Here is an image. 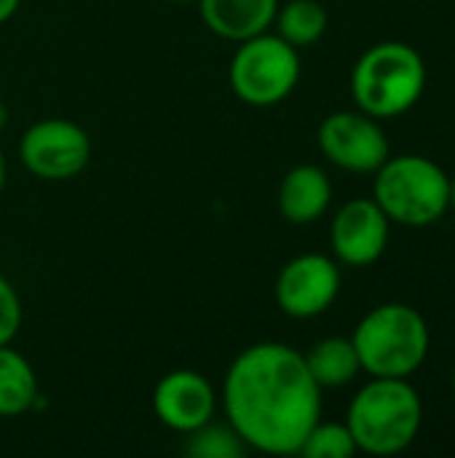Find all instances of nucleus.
Listing matches in <instances>:
<instances>
[{
    "instance_id": "1",
    "label": "nucleus",
    "mask_w": 455,
    "mask_h": 458,
    "mask_svg": "<svg viewBox=\"0 0 455 458\" xmlns=\"http://www.w3.org/2000/svg\"><path fill=\"white\" fill-rule=\"evenodd\" d=\"M223 408L247 448L292 456L322 419V386L298 349L265 341L244 349L231 362Z\"/></svg>"
},
{
    "instance_id": "2",
    "label": "nucleus",
    "mask_w": 455,
    "mask_h": 458,
    "mask_svg": "<svg viewBox=\"0 0 455 458\" xmlns=\"http://www.w3.org/2000/svg\"><path fill=\"white\" fill-rule=\"evenodd\" d=\"M424 424V403L410 378H370L351 400L346 427L357 451L397 456L408 451Z\"/></svg>"
},
{
    "instance_id": "3",
    "label": "nucleus",
    "mask_w": 455,
    "mask_h": 458,
    "mask_svg": "<svg viewBox=\"0 0 455 458\" xmlns=\"http://www.w3.org/2000/svg\"><path fill=\"white\" fill-rule=\"evenodd\" d=\"M351 344L370 378H413L429 357L432 333L418 309L383 303L359 319Z\"/></svg>"
},
{
    "instance_id": "4",
    "label": "nucleus",
    "mask_w": 455,
    "mask_h": 458,
    "mask_svg": "<svg viewBox=\"0 0 455 458\" xmlns=\"http://www.w3.org/2000/svg\"><path fill=\"white\" fill-rule=\"evenodd\" d=\"M426 89V62L421 51L402 40L370 46L351 70V97L357 110L386 121L418 105Z\"/></svg>"
},
{
    "instance_id": "5",
    "label": "nucleus",
    "mask_w": 455,
    "mask_h": 458,
    "mask_svg": "<svg viewBox=\"0 0 455 458\" xmlns=\"http://www.w3.org/2000/svg\"><path fill=\"white\" fill-rule=\"evenodd\" d=\"M373 174V199L392 223L426 228L451 209V177L426 156H389Z\"/></svg>"
},
{
    "instance_id": "6",
    "label": "nucleus",
    "mask_w": 455,
    "mask_h": 458,
    "mask_svg": "<svg viewBox=\"0 0 455 458\" xmlns=\"http://www.w3.org/2000/svg\"><path fill=\"white\" fill-rule=\"evenodd\" d=\"M228 81L233 94L255 107L284 102L300 81V54L282 35H255L239 43Z\"/></svg>"
},
{
    "instance_id": "7",
    "label": "nucleus",
    "mask_w": 455,
    "mask_h": 458,
    "mask_svg": "<svg viewBox=\"0 0 455 458\" xmlns=\"http://www.w3.org/2000/svg\"><path fill=\"white\" fill-rule=\"evenodd\" d=\"M19 158L40 180H70L86 169L91 158V140L72 121L46 118L24 131Z\"/></svg>"
},
{
    "instance_id": "8",
    "label": "nucleus",
    "mask_w": 455,
    "mask_h": 458,
    "mask_svg": "<svg viewBox=\"0 0 455 458\" xmlns=\"http://www.w3.org/2000/svg\"><path fill=\"white\" fill-rule=\"evenodd\" d=\"M319 150L346 172L373 174L392 153L378 118L362 110L330 113L319 126Z\"/></svg>"
},
{
    "instance_id": "9",
    "label": "nucleus",
    "mask_w": 455,
    "mask_h": 458,
    "mask_svg": "<svg viewBox=\"0 0 455 458\" xmlns=\"http://www.w3.org/2000/svg\"><path fill=\"white\" fill-rule=\"evenodd\" d=\"M276 303L292 319L324 314L341 293V268L322 252H306L284 263L276 276Z\"/></svg>"
},
{
    "instance_id": "10",
    "label": "nucleus",
    "mask_w": 455,
    "mask_h": 458,
    "mask_svg": "<svg viewBox=\"0 0 455 458\" xmlns=\"http://www.w3.org/2000/svg\"><path fill=\"white\" fill-rule=\"evenodd\" d=\"M392 236V220L375 199L346 201L330 225V247L343 266L365 268L383 258Z\"/></svg>"
},
{
    "instance_id": "11",
    "label": "nucleus",
    "mask_w": 455,
    "mask_h": 458,
    "mask_svg": "<svg viewBox=\"0 0 455 458\" xmlns=\"http://www.w3.org/2000/svg\"><path fill=\"white\" fill-rule=\"evenodd\" d=\"M217 408L212 384L196 370L166 373L153 392V411L164 427L180 435H190L209 424Z\"/></svg>"
},
{
    "instance_id": "12",
    "label": "nucleus",
    "mask_w": 455,
    "mask_h": 458,
    "mask_svg": "<svg viewBox=\"0 0 455 458\" xmlns=\"http://www.w3.org/2000/svg\"><path fill=\"white\" fill-rule=\"evenodd\" d=\"M333 201V182L322 166L300 164L290 169L279 188V212L292 225H308L319 220Z\"/></svg>"
},
{
    "instance_id": "13",
    "label": "nucleus",
    "mask_w": 455,
    "mask_h": 458,
    "mask_svg": "<svg viewBox=\"0 0 455 458\" xmlns=\"http://www.w3.org/2000/svg\"><path fill=\"white\" fill-rule=\"evenodd\" d=\"M204 24L233 43L268 32L276 19L279 0H198Z\"/></svg>"
},
{
    "instance_id": "14",
    "label": "nucleus",
    "mask_w": 455,
    "mask_h": 458,
    "mask_svg": "<svg viewBox=\"0 0 455 458\" xmlns=\"http://www.w3.org/2000/svg\"><path fill=\"white\" fill-rule=\"evenodd\" d=\"M303 357H306V365H308L314 381L322 389H341L362 373L359 354H357L351 338H338V335L322 338Z\"/></svg>"
},
{
    "instance_id": "15",
    "label": "nucleus",
    "mask_w": 455,
    "mask_h": 458,
    "mask_svg": "<svg viewBox=\"0 0 455 458\" xmlns=\"http://www.w3.org/2000/svg\"><path fill=\"white\" fill-rule=\"evenodd\" d=\"M38 403L40 392L32 365L19 352H13L11 344L0 346V416H24Z\"/></svg>"
},
{
    "instance_id": "16",
    "label": "nucleus",
    "mask_w": 455,
    "mask_h": 458,
    "mask_svg": "<svg viewBox=\"0 0 455 458\" xmlns=\"http://www.w3.org/2000/svg\"><path fill=\"white\" fill-rule=\"evenodd\" d=\"M276 35H282L290 46H311L327 30V11L319 0H290L276 11Z\"/></svg>"
},
{
    "instance_id": "17",
    "label": "nucleus",
    "mask_w": 455,
    "mask_h": 458,
    "mask_svg": "<svg viewBox=\"0 0 455 458\" xmlns=\"http://www.w3.org/2000/svg\"><path fill=\"white\" fill-rule=\"evenodd\" d=\"M185 451L196 458H241L247 454L244 440L233 432V427L220 424H204L196 432L188 435Z\"/></svg>"
},
{
    "instance_id": "18",
    "label": "nucleus",
    "mask_w": 455,
    "mask_h": 458,
    "mask_svg": "<svg viewBox=\"0 0 455 458\" xmlns=\"http://www.w3.org/2000/svg\"><path fill=\"white\" fill-rule=\"evenodd\" d=\"M298 454L306 458H351L357 454V443H354L346 421L343 424H333V421L322 424V419H319L314 424V429L306 435Z\"/></svg>"
},
{
    "instance_id": "19",
    "label": "nucleus",
    "mask_w": 455,
    "mask_h": 458,
    "mask_svg": "<svg viewBox=\"0 0 455 458\" xmlns=\"http://www.w3.org/2000/svg\"><path fill=\"white\" fill-rule=\"evenodd\" d=\"M21 327V303L5 276H0V346L11 344Z\"/></svg>"
},
{
    "instance_id": "20",
    "label": "nucleus",
    "mask_w": 455,
    "mask_h": 458,
    "mask_svg": "<svg viewBox=\"0 0 455 458\" xmlns=\"http://www.w3.org/2000/svg\"><path fill=\"white\" fill-rule=\"evenodd\" d=\"M19 3H21V0H0V24H5V21L16 13Z\"/></svg>"
},
{
    "instance_id": "21",
    "label": "nucleus",
    "mask_w": 455,
    "mask_h": 458,
    "mask_svg": "<svg viewBox=\"0 0 455 458\" xmlns=\"http://www.w3.org/2000/svg\"><path fill=\"white\" fill-rule=\"evenodd\" d=\"M5 174H8V164H5V156H3V150H0V191H3V185H5Z\"/></svg>"
},
{
    "instance_id": "22",
    "label": "nucleus",
    "mask_w": 455,
    "mask_h": 458,
    "mask_svg": "<svg viewBox=\"0 0 455 458\" xmlns=\"http://www.w3.org/2000/svg\"><path fill=\"white\" fill-rule=\"evenodd\" d=\"M8 123V107L3 105V99H0V131H3V126Z\"/></svg>"
},
{
    "instance_id": "23",
    "label": "nucleus",
    "mask_w": 455,
    "mask_h": 458,
    "mask_svg": "<svg viewBox=\"0 0 455 458\" xmlns=\"http://www.w3.org/2000/svg\"><path fill=\"white\" fill-rule=\"evenodd\" d=\"M451 209H455V177H451Z\"/></svg>"
},
{
    "instance_id": "24",
    "label": "nucleus",
    "mask_w": 455,
    "mask_h": 458,
    "mask_svg": "<svg viewBox=\"0 0 455 458\" xmlns=\"http://www.w3.org/2000/svg\"><path fill=\"white\" fill-rule=\"evenodd\" d=\"M453 397H455V365H453Z\"/></svg>"
},
{
    "instance_id": "25",
    "label": "nucleus",
    "mask_w": 455,
    "mask_h": 458,
    "mask_svg": "<svg viewBox=\"0 0 455 458\" xmlns=\"http://www.w3.org/2000/svg\"><path fill=\"white\" fill-rule=\"evenodd\" d=\"M174 3H190V0H174Z\"/></svg>"
}]
</instances>
